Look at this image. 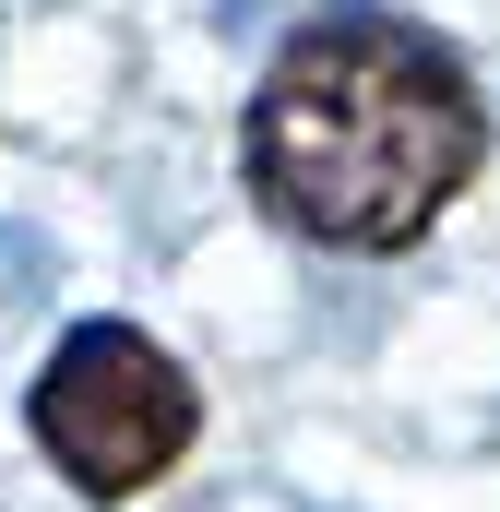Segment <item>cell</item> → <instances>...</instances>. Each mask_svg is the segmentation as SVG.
<instances>
[{"label":"cell","mask_w":500,"mask_h":512,"mask_svg":"<svg viewBox=\"0 0 500 512\" xmlns=\"http://www.w3.org/2000/svg\"><path fill=\"white\" fill-rule=\"evenodd\" d=\"M489 167V96L477 72L405 24V12H370V0H334L310 12L262 84L239 108V179L250 203L310 239V251L346 262H393L417 251Z\"/></svg>","instance_id":"6da1fadb"},{"label":"cell","mask_w":500,"mask_h":512,"mask_svg":"<svg viewBox=\"0 0 500 512\" xmlns=\"http://www.w3.org/2000/svg\"><path fill=\"white\" fill-rule=\"evenodd\" d=\"M24 429L72 501L120 512L179 477V453L203 441V393L143 322H72L24 382Z\"/></svg>","instance_id":"7a4b0ae2"}]
</instances>
